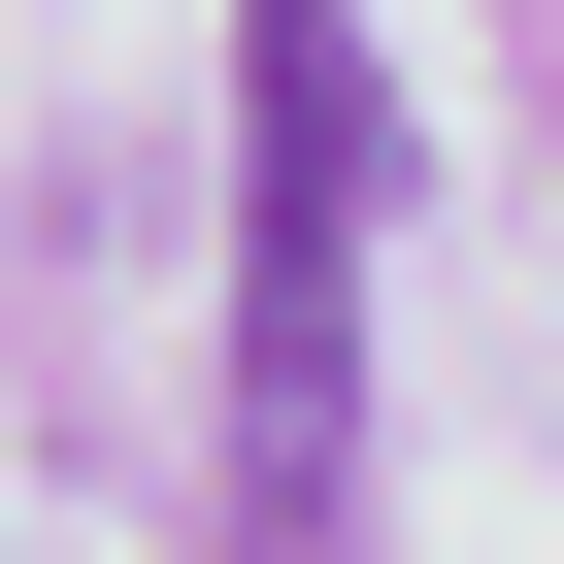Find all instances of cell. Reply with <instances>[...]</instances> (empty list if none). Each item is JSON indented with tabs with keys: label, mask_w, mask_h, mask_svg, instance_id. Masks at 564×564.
Here are the masks:
<instances>
[{
	"label": "cell",
	"mask_w": 564,
	"mask_h": 564,
	"mask_svg": "<svg viewBox=\"0 0 564 564\" xmlns=\"http://www.w3.org/2000/svg\"><path fill=\"white\" fill-rule=\"evenodd\" d=\"M366 232H399L366 0H232V564H333L366 498Z\"/></svg>",
	"instance_id": "6da1fadb"
}]
</instances>
